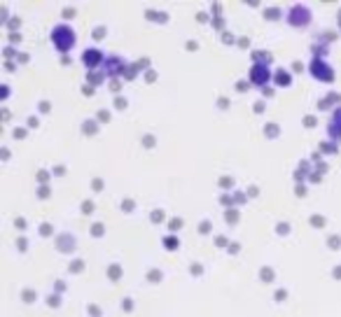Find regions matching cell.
<instances>
[{
  "mask_svg": "<svg viewBox=\"0 0 341 317\" xmlns=\"http://www.w3.org/2000/svg\"><path fill=\"white\" fill-rule=\"evenodd\" d=\"M52 42L59 52H68L72 44H75V31H72L68 24H59L52 31Z\"/></svg>",
  "mask_w": 341,
  "mask_h": 317,
  "instance_id": "cell-1",
  "label": "cell"
},
{
  "mask_svg": "<svg viewBox=\"0 0 341 317\" xmlns=\"http://www.w3.org/2000/svg\"><path fill=\"white\" fill-rule=\"evenodd\" d=\"M292 26H308V21H311V12L302 5V7H295L290 12V19H287Z\"/></svg>",
  "mask_w": 341,
  "mask_h": 317,
  "instance_id": "cell-5",
  "label": "cell"
},
{
  "mask_svg": "<svg viewBox=\"0 0 341 317\" xmlns=\"http://www.w3.org/2000/svg\"><path fill=\"white\" fill-rule=\"evenodd\" d=\"M269 79H271V70L264 65V63H255L250 68V82L255 84V87H267L269 84Z\"/></svg>",
  "mask_w": 341,
  "mask_h": 317,
  "instance_id": "cell-3",
  "label": "cell"
},
{
  "mask_svg": "<svg viewBox=\"0 0 341 317\" xmlns=\"http://www.w3.org/2000/svg\"><path fill=\"white\" fill-rule=\"evenodd\" d=\"M103 59H105V56H103V52H101V49H96V47H89V49L84 52V56H82V61H84V65H87L89 70H91V68H101Z\"/></svg>",
  "mask_w": 341,
  "mask_h": 317,
  "instance_id": "cell-4",
  "label": "cell"
},
{
  "mask_svg": "<svg viewBox=\"0 0 341 317\" xmlns=\"http://www.w3.org/2000/svg\"><path fill=\"white\" fill-rule=\"evenodd\" d=\"M308 72H311V77H315L318 82H332L334 79V70L330 68V63L323 61V59H313L311 65H308Z\"/></svg>",
  "mask_w": 341,
  "mask_h": 317,
  "instance_id": "cell-2",
  "label": "cell"
},
{
  "mask_svg": "<svg viewBox=\"0 0 341 317\" xmlns=\"http://www.w3.org/2000/svg\"><path fill=\"white\" fill-rule=\"evenodd\" d=\"M327 131H330V138H332V140H341V107L332 115Z\"/></svg>",
  "mask_w": 341,
  "mask_h": 317,
  "instance_id": "cell-6",
  "label": "cell"
}]
</instances>
